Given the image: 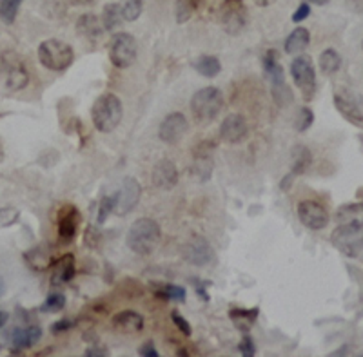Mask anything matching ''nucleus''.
Wrapping results in <instances>:
<instances>
[{"label":"nucleus","mask_w":363,"mask_h":357,"mask_svg":"<svg viewBox=\"0 0 363 357\" xmlns=\"http://www.w3.org/2000/svg\"><path fill=\"white\" fill-rule=\"evenodd\" d=\"M162 238V230L155 220L140 218L136 220L128 232L125 243L135 254L149 256L153 254Z\"/></svg>","instance_id":"f257e3e1"},{"label":"nucleus","mask_w":363,"mask_h":357,"mask_svg":"<svg viewBox=\"0 0 363 357\" xmlns=\"http://www.w3.org/2000/svg\"><path fill=\"white\" fill-rule=\"evenodd\" d=\"M124 115V107L116 95L113 93H104L95 100L91 107V118L96 131L111 132L118 128L120 120Z\"/></svg>","instance_id":"f03ea898"},{"label":"nucleus","mask_w":363,"mask_h":357,"mask_svg":"<svg viewBox=\"0 0 363 357\" xmlns=\"http://www.w3.org/2000/svg\"><path fill=\"white\" fill-rule=\"evenodd\" d=\"M223 103H225V98L218 87H203L196 91L191 98V111L196 122L206 125L216 120V116L222 113Z\"/></svg>","instance_id":"7ed1b4c3"},{"label":"nucleus","mask_w":363,"mask_h":357,"mask_svg":"<svg viewBox=\"0 0 363 357\" xmlns=\"http://www.w3.org/2000/svg\"><path fill=\"white\" fill-rule=\"evenodd\" d=\"M38 60L50 71H66L73 64L74 51L69 44L57 38L44 40L38 45Z\"/></svg>","instance_id":"20e7f679"},{"label":"nucleus","mask_w":363,"mask_h":357,"mask_svg":"<svg viewBox=\"0 0 363 357\" xmlns=\"http://www.w3.org/2000/svg\"><path fill=\"white\" fill-rule=\"evenodd\" d=\"M264 67L265 73H267L269 80H271V93L274 102L278 103L280 107L289 106L291 100H293V93H291L289 86L285 84V74H284V67L278 62V55L277 51H267L264 58Z\"/></svg>","instance_id":"39448f33"},{"label":"nucleus","mask_w":363,"mask_h":357,"mask_svg":"<svg viewBox=\"0 0 363 357\" xmlns=\"http://www.w3.org/2000/svg\"><path fill=\"white\" fill-rule=\"evenodd\" d=\"M291 74H293L294 84L300 89L301 96L306 102H311L316 89V71H314L313 60L306 55H298L291 64Z\"/></svg>","instance_id":"423d86ee"},{"label":"nucleus","mask_w":363,"mask_h":357,"mask_svg":"<svg viewBox=\"0 0 363 357\" xmlns=\"http://www.w3.org/2000/svg\"><path fill=\"white\" fill-rule=\"evenodd\" d=\"M136 55H138V47H136V40L133 35L129 33H116L111 38L109 44V60L118 69H128L136 62Z\"/></svg>","instance_id":"0eeeda50"},{"label":"nucleus","mask_w":363,"mask_h":357,"mask_svg":"<svg viewBox=\"0 0 363 357\" xmlns=\"http://www.w3.org/2000/svg\"><path fill=\"white\" fill-rule=\"evenodd\" d=\"M330 239H333V245L349 258H356L363 252V227L338 225Z\"/></svg>","instance_id":"6e6552de"},{"label":"nucleus","mask_w":363,"mask_h":357,"mask_svg":"<svg viewBox=\"0 0 363 357\" xmlns=\"http://www.w3.org/2000/svg\"><path fill=\"white\" fill-rule=\"evenodd\" d=\"M220 22L229 35H238L247 24V8L244 0H223L220 8Z\"/></svg>","instance_id":"1a4fd4ad"},{"label":"nucleus","mask_w":363,"mask_h":357,"mask_svg":"<svg viewBox=\"0 0 363 357\" xmlns=\"http://www.w3.org/2000/svg\"><path fill=\"white\" fill-rule=\"evenodd\" d=\"M82 222L80 210L73 205V203H66L60 207L57 216V227H58V238L60 242L69 243L73 242L74 236L79 234V227Z\"/></svg>","instance_id":"9d476101"},{"label":"nucleus","mask_w":363,"mask_h":357,"mask_svg":"<svg viewBox=\"0 0 363 357\" xmlns=\"http://www.w3.org/2000/svg\"><path fill=\"white\" fill-rule=\"evenodd\" d=\"M298 218L307 229L311 230H322L325 229L327 223H329V212H327L325 207L322 203L313 200L301 201L298 205Z\"/></svg>","instance_id":"9b49d317"},{"label":"nucleus","mask_w":363,"mask_h":357,"mask_svg":"<svg viewBox=\"0 0 363 357\" xmlns=\"http://www.w3.org/2000/svg\"><path fill=\"white\" fill-rule=\"evenodd\" d=\"M184 258L189 265L193 267H206L213 261L215 258V252L211 249V245L207 243V239H203L202 236H194L189 242L184 245Z\"/></svg>","instance_id":"f8f14e48"},{"label":"nucleus","mask_w":363,"mask_h":357,"mask_svg":"<svg viewBox=\"0 0 363 357\" xmlns=\"http://www.w3.org/2000/svg\"><path fill=\"white\" fill-rule=\"evenodd\" d=\"M140 183H138L135 178H124L122 187H120V191L116 193V214H118V216H125V214L131 212L136 207V203H138V200H140Z\"/></svg>","instance_id":"ddd939ff"},{"label":"nucleus","mask_w":363,"mask_h":357,"mask_svg":"<svg viewBox=\"0 0 363 357\" xmlns=\"http://www.w3.org/2000/svg\"><path fill=\"white\" fill-rule=\"evenodd\" d=\"M187 131V120L182 113H171L162 120L158 128V136L165 144H177Z\"/></svg>","instance_id":"4468645a"},{"label":"nucleus","mask_w":363,"mask_h":357,"mask_svg":"<svg viewBox=\"0 0 363 357\" xmlns=\"http://www.w3.org/2000/svg\"><path fill=\"white\" fill-rule=\"evenodd\" d=\"M249 135V125L247 120L242 115H229L222 122L220 128V136L227 144H240L244 142Z\"/></svg>","instance_id":"2eb2a0df"},{"label":"nucleus","mask_w":363,"mask_h":357,"mask_svg":"<svg viewBox=\"0 0 363 357\" xmlns=\"http://www.w3.org/2000/svg\"><path fill=\"white\" fill-rule=\"evenodd\" d=\"M335 107L347 122L356 128H363V107L356 102L354 96L347 95V93H336Z\"/></svg>","instance_id":"dca6fc26"},{"label":"nucleus","mask_w":363,"mask_h":357,"mask_svg":"<svg viewBox=\"0 0 363 357\" xmlns=\"http://www.w3.org/2000/svg\"><path fill=\"white\" fill-rule=\"evenodd\" d=\"M151 180L153 185H157L158 189H173L174 185L178 183V169L177 165L171 160L164 158V160L158 162L153 167V174H151Z\"/></svg>","instance_id":"f3484780"},{"label":"nucleus","mask_w":363,"mask_h":357,"mask_svg":"<svg viewBox=\"0 0 363 357\" xmlns=\"http://www.w3.org/2000/svg\"><path fill=\"white\" fill-rule=\"evenodd\" d=\"M144 316L138 312H133V310H124V312L115 314L113 317V327H115L118 332L125 334H136L144 330Z\"/></svg>","instance_id":"a211bd4d"},{"label":"nucleus","mask_w":363,"mask_h":357,"mask_svg":"<svg viewBox=\"0 0 363 357\" xmlns=\"http://www.w3.org/2000/svg\"><path fill=\"white\" fill-rule=\"evenodd\" d=\"M336 223L343 227H363V201L338 207L335 214Z\"/></svg>","instance_id":"6ab92c4d"},{"label":"nucleus","mask_w":363,"mask_h":357,"mask_svg":"<svg viewBox=\"0 0 363 357\" xmlns=\"http://www.w3.org/2000/svg\"><path fill=\"white\" fill-rule=\"evenodd\" d=\"M74 272H77L74 256L66 254L53 263V267H51V281H53V285H64L73 279Z\"/></svg>","instance_id":"aec40b11"},{"label":"nucleus","mask_w":363,"mask_h":357,"mask_svg":"<svg viewBox=\"0 0 363 357\" xmlns=\"http://www.w3.org/2000/svg\"><path fill=\"white\" fill-rule=\"evenodd\" d=\"M311 164H313V152H311L306 145H298V147H294L293 171H291V174L285 178V180H281V189H287V187H289V181L293 180V178L306 173L307 169L311 167Z\"/></svg>","instance_id":"412c9836"},{"label":"nucleus","mask_w":363,"mask_h":357,"mask_svg":"<svg viewBox=\"0 0 363 357\" xmlns=\"http://www.w3.org/2000/svg\"><path fill=\"white\" fill-rule=\"evenodd\" d=\"M4 82L9 91H18L28 84V71L24 69L21 62L8 60V66L4 67Z\"/></svg>","instance_id":"4be33fe9"},{"label":"nucleus","mask_w":363,"mask_h":357,"mask_svg":"<svg viewBox=\"0 0 363 357\" xmlns=\"http://www.w3.org/2000/svg\"><path fill=\"white\" fill-rule=\"evenodd\" d=\"M194 169L200 174V180H207L213 173V152L209 144H200L194 149Z\"/></svg>","instance_id":"5701e85b"},{"label":"nucleus","mask_w":363,"mask_h":357,"mask_svg":"<svg viewBox=\"0 0 363 357\" xmlns=\"http://www.w3.org/2000/svg\"><path fill=\"white\" fill-rule=\"evenodd\" d=\"M309 42H311L309 31H307L306 28H296L293 33L287 37V40H285V53L298 57V55H301L307 47H309Z\"/></svg>","instance_id":"b1692460"},{"label":"nucleus","mask_w":363,"mask_h":357,"mask_svg":"<svg viewBox=\"0 0 363 357\" xmlns=\"http://www.w3.org/2000/svg\"><path fill=\"white\" fill-rule=\"evenodd\" d=\"M42 337V330L38 327H28V329H15L11 334V343L15 348H29Z\"/></svg>","instance_id":"393cba45"},{"label":"nucleus","mask_w":363,"mask_h":357,"mask_svg":"<svg viewBox=\"0 0 363 357\" xmlns=\"http://www.w3.org/2000/svg\"><path fill=\"white\" fill-rule=\"evenodd\" d=\"M229 316H231V321L235 323L236 329L247 334L252 329V324L256 323L258 308H233Z\"/></svg>","instance_id":"a878e982"},{"label":"nucleus","mask_w":363,"mask_h":357,"mask_svg":"<svg viewBox=\"0 0 363 357\" xmlns=\"http://www.w3.org/2000/svg\"><path fill=\"white\" fill-rule=\"evenodd\" d=\"M194 69L199 71L202 76H206V79H215L216 74L222 71V64H220V60L216 57H211V55H202V57H199L196 60H194Z\"/></svg>","instance_id":"bb28decb"},{"label":"nucleus","mask_w":363,"mask_h":357,"mask_svg":"<svg viewBox=\"0 0 363 357\" xmlns=\"http://www.w3.org/2000/svg\"><path fill=\"white\" fill-rule=\"evenodd\" d=\"M77 29H79L80 35L93 40V38H99L102 35L104 26H100V21L95 15H82L77 22Z\"/></svg>","instance_id":"cd10ccee"},{"label":"nucleus","mask_w":363,"mask_h":357,"mask_svg":"<svg viewBox=\"0 0 363 357\" xmlns=\"http://www.w3.org/2000/svg\"><path fill=\"white\" fill-rule=\"evenodd\" d=\"M153 292L155 296L160 298V300L167 301H184L186 300V288L184 287H177V285H169V283H162V285H153Z\"/></svg>","instance_id":"c85d7f7f"},{"label":"nucleus","mask_w":363,"mask_h":357,"mask_svg":"<svg viewBox=\"0 0 363 357\" xmlns=\"http://www.w3.org/2000/svg\"><path fill=\"white\" fill-rule=\"evenodd\" d=\"M122 21H124V17H122V9H120L118 2H115V4L104 6L102 26L106 31H113L115 28H118L120 22Z\"/></svg>","instance_id":"c756f323"},{"label":"nucleus","mask_w":363,"mask_h":357,"mask_svg":"<svg viewBox=\"0 0 363 357\" xmlns=\"http://www.w3.org/2000/svg\"><path fill=\"white\" fill-rule=\"evenodd\" d=\"M320 67L325 74H335L342 67V57L336 50H325L320 55Z\"/></svg>","instance_id":"7c9ffc66"},{"label":"nucleus","mask_w":363,"mask_h":357,"mask_svg":"<svg viewBox=\"0 0 363 357\" xmlns=\"http://www.w3.org/2000/svg\"><path fill=\"white\" fill-rule=\"evenodd\" d=\"M120 9H122V17L128 22H135L142 15L144 9V0H120Z\"/></svg>","instance_id":"2f4dec72"},{"label":"nucleus","mask_w":363,"mask_h":357,"mask_svg":"<svg viewBox=\"0 0 363 357\" xmlns=\"http://www.w3.org/2000/svg\"><path fill=\"white\" fill-rule=\"evenodd\" d=\"M22 0H0V18L4 24H13L18 15Z\"/></svg>","instance_id":"473e14b6"},{"label":"nucleus","mask_w":363,"mask_h":357,"mask_svg":"<svg viewBox=\"0 0 363 357\" xmlns=\"http://www.w3.org/2000/svg\"><path fill=\"white\" fill-rule=\"evenodd\" d=\"M199 8V0H177V22L184 24L189 21Z\"/></svg>","instance_id":"72a5a7b5"},{"label":"nucleus","mask_w":363,"mask_h":357,"mask_svg":"<svg viewBox=\"0 0 363 357\" xmlns=\"http://www.w3.org/2000/svg\"><path fill=\"white\" fill-rule=\"evenodd\" d=\"M66 307V298H64V294H51L48 300H45V303L42 305V310L44 312H60L62 308Z\"/></svg>","instance_id":"f704fd0d"},{"label":"nucleus","mask_w":363,"mask_h":357,"mask_svg":"<svg viewBox=\"0 0 363 357\" xmlns=\"http://www.w3.org/2000/svg\"><path fill=\"white\" fill-rule=\"evenodd\" d=\"M116 205V194L113 196H106L100 200V209H99V223H106V220L109 218L111 210Z\"/></svg>","instance_id":"c9c22d12"},{"label":"nucleus","mask_w":363,"mask_h":357,"mask_svg":"<svg viewBox=\"0 0 363 357\" xmlns=\"http://www.w3.org/2000/svg\"><path fill=\"white\" fill-rule=\"evenodd\" d=\"M314 122V113L311 111L309 107H301L300 111H298V120H296V129L298 131H307V129L313 125Z\"/></svg>","instance_id":"e433bc0d"},{"label":"nucleus","mask_w":363,"mask_h":357,"mask_svg":"<svg viewBox=\"0 0 363 357\" xmlns=\"http://www.w3.org/2000/svg\"><path fill=\"white\" fill-rule=\"evenodd\" d=\"M18 222V210L13 207H0V227H11Z\"/></svg>","instance_id":"4c0bfd02"},{"label":"nucleus","mask_w":363,"mask_h":357,"mask_svg":"<svg viewBox=\"0 0 363 357\" xmlns=\"http://www.w3.org/2000/svg\"><path fill=\"white\" fill-rule=\"evenodd\" d=\"M240 352H242V356H245V357L255 356V352H256L255 341H252V337L247 336V334L244 336V339L240 341Z\"/></svg>","instance_id":"58836bf2"},{"label":"nucleus","mask_w":363,"mask_h":357,"mask_svg":"<svg viewBox=\"0 0 363 357\" xmlns=\"http://www.w3.org/2000/svg\"><path fill=\"white\" fill-rule=\"evenodd\" d=\"M171 319H173V323L177 324V329L180 330L184 336H191V324L187 323V321L184 319V317H182L177 310H173V312H171Z\"/></svg>","instance_id":"ea45409f"},{"label":"nucleus","mask_w":363,"mask_h":357,"mask_svg":"<svg viewBox=\"0 0 363 357\" xmlns=\"http://www.w3.org/2000/svg\"><path fill=\"white\" fill-rule=\"evenodd\" d=\"M73 327H74V321L62 317V319H58L57 323H53V327H51V332L62 334V332H67L69 329H73Z\"/></svg>","instance_id":"a19ab883"},{"label":"nucleus","mask_w":363,"mask_h":357,"mask_svg":"<svg viewBox=\"0 0 363 357\" xmlns=\"http://www.w3.org/2000/svg\"><path fill=\"white\" fill-rule=\"evenodd\" d=\"M311 15V8H309V4H301L300 8L296 9V11H294V15H293V22H301V21H306L307 17H309Z\"/></svg>","instance_id":"79ce46f5"},{"label":"nucleus","mask_w":363,"mask_h":357,"mask_svg":"<svg viewBox=\"0 0 363 357\" xmlns=\"http://www.w3.org/2000/svg\"><path fill=\"white\" fill-rule=\"evenodd\" d=\"M140 356H144V357H158V356H160V353H158L157 348H155L153 341H147V343H144V345H142Z\"/></svg>","instance_id":"37998d69"},{"label":"nucleus","mask_w":363,"mask_h":357,"mask_svg":"<svg viewBox=\"0 0 363 357\" xmlns=\"http://www.w3.org/2000/svg\"><path fill=\"white\" fill-rule=\"evenodd\" d=\"M87 357H104V356H108V350H100L96 348V346H93V348H89L86 352Z\"/></svg>","instance_id":"c03bdc74"},{"label":"nucleus","mask_w":363,"mask_h":357,"mask_svg":"<svg viewBox=\"0 0 363 357\" xmlns=\"http://www.w3.org/2000/svg\"><path fill=\"white\" fill-rule=\"evenodd\" d=\"M69 2L74 6H91L95 4L96 0H69Z\"/></svg>","instance_id":"a18cd8bd"},{"label":"nucleus","mask_w":363,"mask_h":357,"mask_svg":"<svg viewBox=\"0 0 363 357\" xmlns=\"http://www.w3.org/2000/svg\"><path fill=\"white\" fill-rule=\"evenodd\" d=\"M9 321V314L4 312V310H0V329H4V324Z\"/></svg>","instance_id":"49530a36"},{"label":"nucleus","mask_w":363,"mask_h":357,"mask_svg":"<svg viewBox=\"0 0 363 357\" xmlns=\"http://www.w3.org/2000/svg\"><path fill=\"white\" fill-rule=\"evenodd\" d=\"M309 2L314 6H325V4H329L330 0H309Z\"/></svg>","instance_id":"de8ad7c7"},{"label":"nucleus","mask_w":363,"mask_h":357,"mask_svg":"<svg viewBox=\"0 0 363 357\" xmlns=\"http://www.w3.org/2000/svg\"><path fill=\"white\" fill-rule=\"evenodd\" d=\"M255 2H256V4H258V6H262V8H265V6L272 4L274 0H255Z\"/></svg>","instance_id":"09e8293b"},{"label":"nucleus","mask_w":363,"mask_h":357,"mask_svg":"<svg viewBox=\"0 0 363 357\" xmlns=\"http://www.w3.org/2000/svg\"><path fill=\"white\" fill-rule=\"evenodd\" d=\"M4 290H6V287H4V279L0 278V296H2V294H4Z\"/></svg>","instance_id":"8fccbe9b"},{"label":"nucleus","mask_w":363,"mask_h":357,"mask_svg":"<svg viewBox=\"0 0 363 357\" xmlns=\"http://www.w3.org/2000/svg\"><path fill=\"white\" fill-rule=\"evenodd\" d=\"M362 356H363V352H362Z\"/></svg>","instance_id":"3c124183"}]
</instances>
